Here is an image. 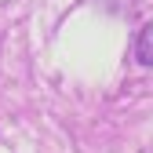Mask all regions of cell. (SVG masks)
Segmentation results:
<instances>
[{"instance_id": "6da1fadb", "label": "cell", "mask_w": 153, "mask_h": 153, "mask_svg": "<svg viewBox=\"0 0 153 153\" xmlns=\"http://www.w3.org/2000/svg\"><path fill=\"white\" fill-rule=\"evenodd\" d=\"M131 55H135L139 66H153V22L142 26V33L135 36V48H131Z\"/></svg>"}]
</instances>
